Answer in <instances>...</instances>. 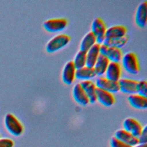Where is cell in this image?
I'll return each instance as SVG.
<instances>
[{
    "label": "cell",
    "instance_id": "1",
    "mask_svg": "<svg viewBox=\"0 0 147 147\" xmlns=\"http://www.w3.org/2000/svg\"><path fill=\"white\" fill-rule=\"evenodd\" d=\"M6 130L12 136L18 137L24 132V126L18 118L11 113H7L4 117Z\"/></svg>",
    "mask_w": 147,
    "mask_h": 147
},
{
    "label": "cell",
    "instance_id": "2",
    "mask_svg": "<svg viewBox=\"0 0 147 147\" xmlns=\"http://www.w3.org/2000/svg\"><path fill=\"white\" fill-rule=\"evenodd\" d=\"M122 65L124 69L130 74L136 75L140 71V65L137 55L132 52H129L122 56Z\"/></svg>",
    "mask_w": 147,
    "mask_h": 147
},
{
    "label": "cell",
    "instance_id": "3",
    "mask_svg": "<svg viewBox=\"0 0 147 147\" xmlns=\"http://www.w3.org/2000/svg\"><path fill=\"white\" fill-rule=\"evenodd\" d=\"M70 37L66 34L55 36L47 42L45 49L48 53H53L65 47L70 41Z\"/></svg>",
    "mask_w": 147,
    "mask_h": 147
},
{
    "label": "cell",
    "instance_id": "4",
    "mask_svg": "<svg viewBox=\"0 0 147 147\" xmlns=\"http://www.w3.org/2000/svg\"><path fill=\"white\" fill-rule=\"evenodd\" d=\"M91 31L96 37V43L101 45L105 39V32L107 28L103 20L99 18H95L91 24Z\"/></svg>",
    "mask_w": 147,
    "mask_h": 147
},
{
    "label": "cell",
    "instance_id": "5",
    "mask_svg": "<svg viewBox=\"0 0 147 147\" xmlns=\"http://www.w3.org/2000/svg\"><path fill=\"white\" fill-rule=\"evenodd\" d=\"M68 21L64 18H55L46 20L43 23V27L45 30L51 33L62 31L67 27Z\"/></svg>",
    "mask_w": 147,
    "mask_h": 147
},
{
    "label": "cell",
    "instance_id": "6",
    "mask_svg": "<svg viewBox=\"0 0 147 147\" xmlns=\"http://www.w3.org/2000/svg\"><path fill=\"white\" fill-rule=\"evenodd\" d=\"M96 88L108 91L111 93H116L119 91L118 82L110 80L105 77L99 76L95 81Z\"/></svg>",
    "mask_w": 147,
    "mask_h": 147
},
{
    "label": "cell",
    "instance_id": "7",
    "mask_svg": "<svg viewBox=\"0 0 147 147\" xmlns=\"http://www.w3.org/2000/svg\"><path fill=\"white\" fill-rule=\"evenodd\" d=\"M123 129L130 133L134 136L138 137L140 134L143 126L136 119L127 118L123 122Z\"/></svg>",
    "mask_w": 147,
    "mask_h": 147
},
{
    "label": "cell",
    "instance_id": "8",
    "mask_svg": "<svg viewBox=\"0 0 147 147\" xmlns=\"http://www.w3.org/2000/svg\"><path fill=\"white\" fill-rule=\"evenodd\" d=\"M76 70L72 61H69L64 65L61 72V79L64 83L69 85L74 82Z\"/></svg>",
    "mask_w": 147,
    "mask_h": 147
},
{
    "label": "cell",
    "instance_id": "9",
    "mask_svg": "<svg viewBox=\"0 0 147 147\" xmlns=\"http://www.w3.org/2000/svg\"><path fill=\"white\" fill-rule=\"evenodd\" d=\"M135 22L136 24L144 28L147 22V1H144L138 6L135 13Z\"/></svg>",
    "mask_w": 147,
    "mask_h": 147
},
{
    "label": "cell",
    "instance_id": "10",
    "mask_svg": "<svg viewBox=\"0 0 147 147\" xmlns=\"http://www.w3.org/2000/svg\"><path fill=\"white\" fill-rule=\"evenodd\" d=\"M138 81L129 79L121 78L118 80L119 91L129 95L136 94V88Z\"/></svg>",
    "mask_w": 147,
    "mask_h": 147
},
{
    "label": "cell",
    "instance_id": "11",
    "mask_svg": "<svg viewBox=\"0 0 147 147\" xmlns=\"http://www.w3.org/2000/svg\"><path fill=\"white\" fill-rule=\"evenodd\" d=\"M105 74V78L107 79L118 82L121 76V67L119 63L110 62Z\"/></svg>",
    "mask_w": 147,
    "mask_h": 147
},
{
    "label": "cell",
    "instance_id": "12",
    "mask_svg": "<svg viewBox=\"0 0 147 147\" xmlns=\"http://www.w3.org/2000/svg\"><path fill=\"white\" fill-rule=\"evenodd\" d=\"M96 98L97 101L105 107H110L115 103V98L112 93L98 88L96 89Z\"/></svg>",
    "mask_w": 147,
    "mask_h": 147
},
{
    "label": "cell",
    "instance_id": "13",
    "mask_svg": "<svg viewBox=\"0 0 147 147\" xmlns=\"http://www.w3.org/2000/svg\"><path fill=\"white\" fill-rule=\"evenodd\" d=\"M114 137L131 147L138 144L137 137L134 136L123 129L117 130L114 133Z\"/></svg>",
    "mask_w": 147,
    "mask_h": 147
},
{
    "label": "cell",
    "instance_id": "14",
    "mask_svg": "<svg viewBox=\"0 0 147 147\" xmlns=\"http://www.w3.org/2000/svg\"><path fill=\"white\" fill-rule=\"evenodd\" d=\"M80 84L89 100V103H94L96 101V87L94 83L91 80H84L80 83Z\"/></svg>",
    "mask_w": 147,
    "mask_h": 147
},
{
    "label": "cell",
    "instance_id": "15",
    "mask_svg": "<svg viewBox=\"0 0 147 147\" xmlns=\"http://www.w3.org/2000/svg\"><path fill=\"white\" fill-rule=\"evenodd\" d=\"M72 96L75 100L82 106H86L89 103V100L80 83H76L72 89Z\"/></svg>",
    "mask_w": 147,
    "mask_h": 147
},
{
    "label": "cell",
    "instance_id": "16",
    "mask_svg": "<svg viewBox=\"0 0 147 147\" xmlns=\"http://www.w3.org/2000/svg\"><path fill=\"white\" fill-rule=\"evenodd\" d=\"M130 106L139 110H145L147 108V98L137 94L129 95L127 98Z\"/></svg>",
    "mask_w": 147,
    "mask_h": 147
},
{
    "label": "cell",
    "instance_id": "17",
    "mask_svg": "<svg viewBox=\"0 0 147 147\" xmlns=\"http://www.w3.org/2000/svg\"><path fill=\"white\" fill-rule=\"evenodd\" d=\"M126 28L122 25H116L107 28L105 32V38H111L122 37L126 36Z\"/></svg>",
    "mask_w": 147,
    "mask_h": 147
},
{
    "label": "cell",
    "instance_id": "18",
    "mask_svg": "<svg viewBox=\"0 0 147 147\" xmlns=\"http://www.w3.org/2000/svg\"><path fill=\"white\" fill-rule=\"evenodd\" d=\"M99 46L98 44H94L90 49L86 52V66L93 68L94 64L100 55Z\"/></svg>",
    "mask_w": 147,
    "mask_h": 147
},
{
    "label": "cell",
    "instance_id": "19",
    "mask_svg": "<svg viewBox=\"0 0 147 147\" xmlns=\"http://www.w3.org/2000/svg\"><path fill=\"white\" fill-rule=\"evenodd\" d=\"M96 75L94 68L87 66L77 69L75 72V78L82 81L90 80V79L94 78Z\"/></svg>",
    "mask_w": 147,
    "mask_h": 147
},
{
    "label": "cell",
    "instance_id": "20",
    "mask_svg": "<svg viewBox=\"0 0 147 147\" xmlns=\"http://www.w3.org/2000/svg\"><path fill=\"white\" fill-rule=\"evenodd\" d=\"M109 63L110 61L107 57L99 55L93 67L96 75L99 76H102L105 73Z\"/></svg>",
    "mask_w": 147,
    "mask_h": 147
},
{
    "label": "cell",
    "instance_id": "21",
    "mask_svg": "<svg viewBox=\"0 0 147 147\" xmlns=\"http://www.w3.org/2000/svg\"><path fill=\"white\" fill-rule=\"evenodd\" d=\"M96 44V37L92 32H88L82 39L80 43V51L86 52Z\"/></svg>",
    "mask_w": 147,
    "mask_h": 147
},
{
    "label": "cell",
    "instance_id": "22",
    "mask_svg": "<svg viewBox=\"0 0 147 147\" xmlns=\"http://www.w3.org/2000/svg\"><path fill=\"white\" fill-rule=\"evenodd\" d=\"M127 40L128 37L126 35L122 37L111 38H105L103 44L107 46L108 47H115L120 49L127 43Z\"/></svg>",
    "mask_w": 147,
    "mask_h": 147
},
{
    "label": "cell",
    "instance_id": "23",
    "mask_svg": "<svg viewBox=\"0 0 147 147\" xmlns=\"http://www.w3.org/2000/svg\"><path fill=\"white\" fill-rule=\"evenodd\" d=\"M122 56L121 49L115 47H109L106 57H107L110 62L119 63Z\"/></svg>",
    "mask_w": 147,
    "mask_h": 147
},
{
    "label": "cell",
    "instance_id": "24",
    "mask_svg": "<svg viewBox=\"0 0 147 147\" xmlns=\"http://www.w3.org/2000/svg\"><path fill=\"white\" fill-rule=\"evenodd\" d=\"M72 62L76 69L86 66V52L82 51H79L76 53Z\"/></svg>",
    "mask_w": 147,
    "mask_h": 147
},
{
    "label": "cell",
    "instance_id": "25",
    "mask_svg": "<svg viewBox=\"0 0 147 147\" xmlns=\"http://www.w3.org/2000/svg\"><path fill=\"white\" fill-rule=\"evenodd\" d=\"M136 94L145 97L147 96V83L146 80H140L138 82Z\"/></svg>",
    "mask_w": 147,
    "mask_h": 147
},
{
    "label": "cell",
    "instance_id": "26",
    "mask_svg": "<svg viewBox=\"0 0 147 147\" xmlns=\"http://www.w3.org/2000/svg\"><path fill=\"white\" fill-rule=\"evenodd\" d=\"M110 147H131L125 142L121 141L114 136L111 137L110 140Z\"/></svg>",
    "mask_w": 147,
    "mask_h": 147
},
{
    "label": "cell",
    "instance_id": "27",
    "mask_svg": "<svg viewBox=\"0 0 147 147\" xmlns=\"http://www.w3.org/2000/svg\"><path fill=\"white\" fill-rule=\"evenodd\" d=\"M138 140V143L141 144H146L147 142V127L146 126H145L143 127L142 130L139 135V136L137 137Z\"/></svg>",
    "mask_w": 147,
    "mask_h": 147
},
{
    "label": "cell",
    "instance_id": "28",
    "mask_svg": "<svg viewBox=\"0 0 147 147\" xmlns=\"http://www.w3.org/2000/svg\"><path fill=\"white\" fill-rule=\"evenodd\" d=\"M14 142L8 138H0V147H13Z\"/></svg>",
    "mask_w": 147,
    "mask_h": 147
},
{
    "label": "cell",
    "instance_id": "29",
    "mask_svg": "<svg viewBox=\"0 0 147 147\" xmlns=\"http://www.w3.org/2000/svg\"><path fill=\"white\" fill-rule=\"evenodd\" d=\"M108 48L109 47L104 44H101L99 46V53L100 55H103L105 56H106L107 52L108 51Z\"/></svg>",
    "mask_w": 147,
    "mask_h": 147
},
{
    "label": "cell",
    "instance_id": "30",
    "mask_svg": "<svg viewBox=\"0 0 147 147\" xmlns=\"http://www.w3.org/2000/svg\"><path fill=\"white\" fill-rule=\"evenodd\" d=\"M132 147H147V144H141L138 143L137 145L132 146Z\"/></svg>",
    "mask_w": 147,
    "mask_h": 147
}]
</instances>
